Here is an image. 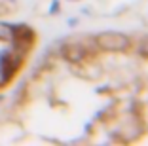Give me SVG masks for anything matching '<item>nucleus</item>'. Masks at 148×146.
Listing matches in <instances>:
<instances>
[{
	"instance_id": "nucleus-1",
	"label": "nucleus",
	"mask_w": 148,
	"mask_h": 146,
	"mask_svg": "<svg viewBox=\"0 0 148 146\" xmlns=\"http://www.w3.org/2000/svg\"><path fill=\"white\" fill-rule=\"evenodd\" d=\"M99 46L110 51H122L129 46V40L122 32H103L99 34Z\"/></svg>"
},
{
	"instance_id": "nucleus-4",
	"label": "nucleus",
	"mask_w": 148,
	"mask_h": 146,
	"mask_svg": "<svg viewBox=\"0 0 148 146\" xmlns=\"http://www.w3.org/2000/svg\"><path fill=\"white\" fill-rule=\"evenodd\" d=\"M139 51L143 53V55H148V38L143 40V44H140V47H139Z\"/></svg>"
},
{
	"instance_id": "nucleus-2",
	"label": "nucleus",
	"mask_w": 148,
	"mask_h": 146,
	"mask_svg": "<svg viewBox=\"0 0 148 146\" xmlns=\"http://www.w3.org/2000/svg\"><path fill=\"white\" fill-rule=\"evenodd\" d=\"M63 55L69 61H80L84 55H86V47L80 46L78 42H69L63 46Z\"/></svg>"
},
{
	"instance_id": "nucleus-3",
	"label": "nucleus",
	"mask_w": 148,
	"mask_h": 146,
	"mask_svg": "<svg viewBox=\"0 0 148 146\" xmlns=\"http://www.w3.org/2000/svg\"><path fill=\"white\" fill-rule=\"evenodd\" d=\"M15 38V29L12 25L0 23V40H13Z\"/></svg>"
}]
</instances>
